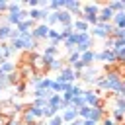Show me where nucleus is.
I'll return each instance as SVG.
<instances>
[{
    "instance_id": "nucleus-1",
    "label": "nucleus",
    "mask_w": 125,
    "mask_h": 125,
    "mask_svg": "<svg viewBox=\"0 0 125 125\" xmlns=\"http://www.w3.org/2000/svg\"><path fill=\"white\" fill-rule=\"evenodd\" d=\"M29 64H31V70H33V74H37V76H41L43 72H49V70H47V61H45V57H43L41 53H35V55H31V61H29Z\"/></svg>"
},
{
    "instance_id": "nucleus-2",
    "label": "nucleus",
    "mask_w": 125,
    "mask_h": 125,
    "mask_svg": "<svg viewBox=\"0 0 125 125\" xmlns=\"http://www.w3.org/2000/svg\"><path fill=\"white\" fill-rule=\"evenodd\" d=\"M113 23H98V25H94L88 33L90 35H94V37H102V39H107L111 33H113Z\"/></svg>"
},
{
    "instance_id": "nucleus-3",
    "label": "nucleus",
    "mask_w": 125,
    "mask_h": 125,
    "mask_svg": "<svg viewBox=\"0 0 125 125\" xmlns=\"http://www.w3.org/2000/svg\"><path fill=\"white\" fill-rule=\"evenodd\" d=\"M57 80H59V82H68V84H74V82H76V72L72 70V66H62V70L59 72Z\"/></svg>"
},
{
    "instance_id": "nucleus-4",
    "label": "nucleus",
    "mask_w": 125,
    "mask_h": 125,
    "mask_svg": "<svg viewBox=\"0 0 125 125\" xmlns=\"http://www.w3.org/2000/svg\"><path fill=\"white\" fill-rule=\"evenodd\" d=\"M49 29H51V27L43 21V23H37V25L31 29V35H33V39H35V41H39V39H47Z\"/></svg>"
},
{
    "instance_id": "nucleus-5",
    "label": "nucleus",
    "mask_w": 125,
    "mask_h": 125,
    "mask_svg": "<svg viewBox=\"0 0 125 125\" xmlns=\"http://www.w3.org/2000/svg\"><path fill=\"white\" fill-rule=\"evenodd\" d=\"M113 16H115V12H113L107 4H104L102 10H100V14H98V21H100V23H111Z\"/></svg>"
},
{
    "instance_id": "nucleus-6",
    "label": "nucleus",
    "mask_w": 125,
    "mask_h": 125,
    "mask_svg": "<svg viewBox=\"0 0 125 125\" xmlns=\"http://www.w3.org/2000/svg\"><path fill=\"white\" fill-rule=\"evenodd\" d=\"M96 61H100V62H109V64H115V62H117V59H115V51H111V49H104V51H100V53H98Z\"/></svg>"
},
{
    "instance_id": "nucleus-7",
    "label": "nucleus",
    "mask_w": 125,
    "mask_h": 125,
    "mask_svg": "<svg viewBox=\"0 0 125 125\" xmlns=\"http://www.w3.org/2000/svg\"><path fill=\"white\" fill-rule=\"evenodd\" d=\"M57 20H59V23H62V27L72 25V21H74V18H72V14L68 10H59L57 12Z\"/></svg>"
},
{
    "instance_id": "nucleus-8",
    "label": "nucleus",
    "mask_w": 125,
    "mask_h": 125,
    "mask_svg": "<svg viewBox=\"0 0 125 125\" xmlns=\"http://www.w3.org/2000/svg\"><path fill=\"white\" fill-rule=\"evenodd\" d=\"M80 76H82V80H86V82H90V84L94 86V82H96V76H98V70H96L94 66H86V68L80 72Z\"/></svg>"
},
{
    "instance_id": "nucleus-9",
    "label": "nucleus",
    "mask_w": 125,
    "mask_h": 125,
    "mask_svg": "<svg viewBox=\"0 0 125 125\" xmlns=\"http://www.w3.org/2000/svg\"><path fill=\"white\" fill-rule=\"evenodd\" d=\"M72 29H74V33H88V31H90V25H88L82 18H76V20L72 21Z\"/></svg>"
},
{
    "instance_id": "nucleus-10",
    "label": "nucleus",
    "mask_w": 125,
    "mask_h": 125,
    "mask_svg": "<svg viewBox=\"0 0 125 125\" xmlns=\"http://www.w3.org/2000/svg\"><path fill=\"white\" fill-rule=\"evenodd\" d=\"M41 55L45 57V61H47V64H49L53 59H57V55H59V47H55V45H47V47L43 49Z\"/></svg>"
},
{
    "instance_id": "nucleus-11",
    "label": "nucleus",
    "mask_w": 125,
    "mask_h": 125,
    "mask_svg": "<svg viewBox=\"0 0 125 125\" xmlns=\"http://www.w3.org/2000/svg\"><path fill=\"white\" fill-rule=\"evenodd\" d=\"M104 4H98V2H90V4H84L82 6V14H92V16H98L100 10H102Z\"/></svg>"
},
{
    "instance_id": "nucleus-12",
    "label": "nucleus",
    "mask_w": 125,
    "mask_h": 125,
    "mask_svg": "<svg viewBox=\"0 0 125 125\" xmlns=\"http://www.w3.org/2000/svg\"><path fill=\"white\" fill-rule=\"evenodd\" d=\"M61 115H62V123H72V121L78 117V109H74V107H66Z\"/></svg>"
},
{
    "instance_id": "nucleus-13",
    "label": "nucleus",
    "mask_w": 125,
    "mask_h": 125,
    "mask_svg": "<svg viewBox=\"0 0 125 125\" xmlns=\"http://www.w3.org/2000/svg\"><path fill=\"white\" fill-rule=\"evenodd\" d=\"M12 25H8V23H2L0 25V43H8L10 41V37H12Z\"/></svg>"
},
{
    "instance_id": "nucleus-14",
    "label": "nucleus",
    "mask_w": 125,
    "mask_h": 125,
    "mask_svg": "<svg viewBox=\"0 0 125 125\" xmlns=\"http://www.w3.org/2000/svg\"><path fill=\"white\" fill-rule=\"evenodd\" d=\"M96 57H98V53H96L94 49H90V51H86V53L80 55V61H82L86 66H92V62L96 61Z\"/></svg>"
},
{
    "instance_id": "nucleus-15",
    "label": "nucleus",
    "mask_w": 125,
    "mask_h": 125,
    "mask_svg": "<svg viewBox=\"0 0 125 125\" xmlns=\"http://www.w3.org/2000/svg\"><path fill=\"white\" fill-rule=\"evenodd\" d=\"M21 80H23V76L20 74V70H18V68H16L14 72H10V74L6 76V84H12V86H18V84H20Z\"/></svg>"
},
{
    "instance_id": "nucleus-16",
    "label": "nucleus",
    "mask_w": 125,
    "mask_h": 125,
    "mask_svg": "<svg viewBox=\"0 0 125 125\" xmlns=\"http://www.w3.org/2000/svg\"><path fill=\"white\" fill-rule=\"evenodd\" d=\"M12 47H10V43H0V62L2 61H10V57H12Z\"/></svg>"
},
{
    "instance_id": "nucleus-17",
    "label": "nucleus",
    "mask_w": 125,
    "mask_h": 125,
    "mask_svg": "<svg viewBox=\"0 0 125 125\" xmlns=\"http://www.w3.org/2000/svg\"><path fill=\"white\" fill-rule=\"evenodd\" d=\"M111 23H113V27H117V29H125V12H117V14L113 16Z\"/></svg>"
},
{
    "instance_id": "nucleus-18",
    "label": "nucleus",
    "mask_w": 125,
    "mask_h": 125,
    "mask_svg": "<svg viewBox=\"0 0 125 125\" xmlns=\"http://www.w3.org/2000/svg\"><path fill=\"white\" fill-rule=\"evenodd\" d=\"M35 25H37V23H35L33 20H29V18H27V20H23L21 23H18V25H16V29H18L20 33H23V31H29V29H33Z\"/></svg>"
},
{
    "instance_id": "nucleus-19",
    "label": "nucleus",
    "mask_w": 125,
    "mask_h": 125,
    "mask_svg": "<svg viewBox=\"0 0 125 125\" xmlns=\"http://www.w3.org/2000/svg\"><path fill=\"white\" fill-rule=\"evenodd\" d=\"M111 119H113L117 125H125V111L113 107V109H111Z\"/></svg>"
},
{
    "instance_id": "nucleus-20",
    "label": "nucleus",
    "mask_w": 125,
    "mask_h": 125,
    "mask_svg": "<svg viewBox=\"0 0 125 125\" xmlns=\"http://www.w3.org/2000/svg\"><path fill=\"white\" fill-rule=\"evenodd\" d=\"M61 102H62L61 94H53V96L47 100V105H49V107H55V109H61Z\"/></svg>"
},
{
    "instance_id": "nucleus-21",
    "label": "nucleus",
    "mask_w": 125,
    "mask_h": 125,
    "mask_svg": "<svg viewBox=\"0 0 125 125\" xmlns=\"http://www.w3.org/2000/svg\"><path fill=\"white\" fill-rule=\"evenodd\" d=\"M62 66H64V64H62V61L57 57V59H53V61L47 64V70H59V72H61V70H62Z\"/></svg>"
},
{
    "instance_id": "nucleus-22",
    "label": "nucleus",
    "mask_w": 125,
    "mask_h": 125,
    "mask_svg": "<svg viewBox=\"0 0 125 125\" xmlns=\"http://www.w3.org/2000/svg\"><path fill=\"white\" fill-rule=\"evenodd\" d=\"M107 6H109V8H111V10L115 12V14H117V12H123V10H125V2H123V0H113V2H109Z\"/></svg>"
},
{
    "instance_id": "nucleus-23",
    "label": "nucleus",
    "mask_w": 125,
    "mask_h": 125,
    "mask_svg": "<svg viewBox=\"0 0 125 125\" xmlns=\"http://www.w3.org/2000/svg\"><path fill=\"white\" fill-rule=\"evenodd\" d=\"M90 115H92V107L90 105H84V107L78 109V117L80 119H90Z\"/></svg>"
},
{
    "instance_id": "nucleus-24",
    "label": "nucleus",
    "mask_w": 125,
    "mask_h": 125,
    "mask_svg": "<svg viewBox=\"0 0 125 125\" xmlns=\"http://www.w3.org/2000/svg\"><path fill=\"white\" fill-rule=\"evenodd\" d=\"M113 107H117V109H121V111H125V98L117 94V96L113 98Z\"/></svg>"
},
{
    "instance_id": "nucleus-25",
    "label": "nucleus",
    "mask_w": 125,
    "mask_h": 125,
    "mask_svg": "<svg viewBox=\"0 0 125 125\" xmlns=\"http://www.w3.org/2000/svg\"><path fill=\"white\" fill-rule=\"evenodd\" d=\"M57 113H59V109H55V107H49V105L43 107V117H45V119H53Z\"/></svg>"
},
{
    "instance_id": "nucleus-26",
    "label": "nucleus",
    "mask_w": 125,
    "mask_h": 125,
    "mask_svg": "<svg viewBox=\"0 0 125 125\" xmlns=\"http://www.w3.org/2000/svg\"><path fill=\"white\" fill-rule=\"evenodd\" d=\"M23 8H21V4H18V2H12V4H8V14H18V12H21Z\"/></svg>"
},
{
    "instance_id": "nucleus-27",
    "label": "nucleus",
    "mask_w": 125,
    "mask_h": 125,
    "mask_svg": "<svg viewBox=\"0 0 125 125\" xmlns=\"http://www.w3.org/2000/svg\"><path fill=\"white\" fill-rule=\"evenodd\" d=\"M82 94H84L82 86H80V84H74V86H72V90H70V96H72V98H80Z\"/></svg>"
},
{
    "instance_id": "nucleus-28",
    "label": "nucleus",
    "mask_w": 125,
    "mask_h": 125,
    "mask_svg": "<svg viewBox=\"0 0 125 125\" xmlns=\"http://www.w3.org/2000/svg\"><path fill=\"white\" fill-rule=\"evenodd\" d=\"M45 23L51 27V25H55V23H59V20H57V12H51L49 16H47V20H45Z\"/></svg>"
},
{
    "instance_id": "nucleus-29",
    "label": "nucleus",
    "mask_w": 125,
    "mask_h": 125,
    "mask_svg": "<svg viewBox=\"0 0 125 125\" xmlns=\"http://www.w3.org/2000/svg\"><path fill=\"white\" fill-rule=\"evenodd\" d=\"M76 61H80V55H78L76 51H72V53H70V55L66 57V62H68V66H72V64H74Z\"/></svg>"
},
{
    "instance_id": "nucleus-30",
    "label": "nucleus",
    "mask_w": 125,
    "mask_h": 125,
    "mask_svg": "<svg viewBox=\"0 0 125 125\" xmlns=\"http://www.w3.org/2000/svg\"><path fill=\"white\" fill-rule=\"evenodd\" d=\"M29 109H31V113L35 115V119L39 121V119H43V107H35V105H29Z\"/></svg>"
},
{
    "instance_id": "nucleus-31",
    "label": "nucleus",
    "mask_w": 125,
    "mask_h": 125,
    "mask_svg": "<svg viewBox=\"0 0 125 125\" xmlns=\"http://www.w3.org/2000/svg\"><path fill=\"white\" fill-rule=\"evenodd\" d=\"M31 105H35V107H47V100L45 98H33Z\"/></svg>"
},
{
    "instance_id": "nucleus-32",
    "label": "nucleus",
    "mask_w": 125,
    "mask_h": 125,
    "mask_svg": "<svg viewBox=\"0 0 125 125\" xmlns=\"http://www.w3.org/2000/svg\"><path fill=\"white\" fill-rule=\"evenodd\" d=\"M25 90H27V84H25V80H21V82L16 86V94H20V96H21Z\"/></svg>"
},
{
    "instance_id": "nucleus-33",
    "label": "nucleus",
    "mask_w": 125,
    "mask_h": 125,
    "mask_svg": "<svg viewBox=\"0 0 125 125\" xmlns=\"http://www.w3.org/2000/svg\"><path fill=\"white\" fill-rule=\"evenodd\" d=\"M49 125H62V115H61V113H57L53 119H49Z\"/></svg>"
},
{
    "instance_id": "nucleus-34",
    "label": "nucleus",
    "mask_w": 125,
    "mask_h": 125,
    "mask_svg": "<svg viewBox=\"0 0 125 125\" xmlns=\"http://www.w3.org/2000/svg\"><path fill=\"white\" fill-rule=\"evenodd\" d=\"M14 117H10V115H4V113H0V125H10V121H12Z\"/></svg>"
},
{
    "instance_id": "nucleus-35",
    "label": "nucleus",
    "mask_w": 125,
    "mask_h": 125,
    "mask_svg": "<svg viewBox=\"0 0 125 125\" xmlns=\"http://www.w3.org/2000/svg\"><path fill=\"white\" fill-rule=\"evenodd\" d=\"M100 125H117V123H115V121H113L111 117H107V115H105V117H104V119L100 121Z\"/></svg>"
},
{
    "instance_id": "nucleus-36",
    "label": "nucleus",
    "mask_w": 125,
    "mask_h": 125,
    "mask_svg": "<svg viewBox=\"0 0 125 125\" xmlns=\"http://www.w3.org/2000/svg\"><path fill=\"white\" fill-rule=\"evenodd\" d=\"M2 12H8V2L6 0H0V14Z\"/></svg>"
},
{
    "instance_id": "nucleus-37",
    "label": "nucleus",
    "mask_w": 125,
    "mask_h": 125,
    "mask_svg": "<svg viewBox=\"0 0 125 125\" xmlns=\"http://www.w3.org/2000/svg\"><path fill=\"white\" fill-rule=\"evenodd\" d=\"M82 123H84V121H82V119H80V117H76V119H74V121H72V123H68V125H82Z\"/></svg>"
},
{
    "instance_id": "nucleus-38",
    "label": "nucleus",
    "mask_w": 125,
    "mask_h": 125,
    "mask_svg": "<svg viewBox=\"0 0 125 125\" xmlns=\"http://www.w3.org/2000/svg\"><path fill=\"white\" fill-rule=\"evenodd\" d=\"M82 121H84L82 125H98V123H96V121H92V119H82Z\"/></svg>"
},
{
    "instance_id": "nucleus-39",
    "label": "nucleus",
    "mask_w": 125,
    "mask_h": 125,
    "mask_svg": "<svg viewBox=\"0 0 125 125\" xmlns=\"http://www.w3.org/2000/svg\"><path fill=\"white\" fill-rule=\"evenodd\" d=\"M119 96H123V98H125V78H123V86H121V92H119Z\"/></svg>"
},
{
    "instance_id": "nucleus-40",
    "label": "nucleus",
    "mask_w": 125,
    "mask_h": 125,
    "mask_svg": "<svg viewBox=\"0 0 125 125\" xmlns=\"http://www.w3.org/2000/svg\"><path fill=\"white\" fill-rule=\"evenodd\" d=\"M2 90H4V84H0V94H2Z\"/></svg>"
},
{
    "instance_id": "nucleus-41",
    "label": "nucleus",
    "mask_w": 125,
    "mask_h": 125,
    "mask_svg": "<svg viewBox=\"0 0 125 125\" xmlns=\"http://www.w3.org/2000/svg\"><path fill=\"white\" fill-rule=\"evenodd\" d=\"M62 125H68V123H62Z\"/></svg>"
},
{
    "instance_id": "nucleus-42",
    "label": "nucleus",
    "mask_w": 125,
    "mask_h": 125,
    "mask_svg": "<svg viewBox=\"0 0 125 125\" xmlns=\"http://www.w3.org/2000/svg\"><path fill=\"white\" fill-rule=\"evenodd\" d=\"M123 12H125V10H123Z\"/></svg>"
}]
</instances>
